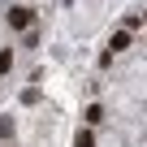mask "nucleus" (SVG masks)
Instances as JSON below:
<instances>
[{
	"label": "nucleus",
	"mask_w": 147,
	"mask_h": 147,
	"mask_svg": "<svg viewBox=\"0 0 147 147\" xmlns=\"http://www.w3.org/2000/svg\"><path fill=\"white\" fill-rule=\"evenodd\" d=\"M74 147H95V134L91 130H78V134H74Z\"/></svg>",
	"instance_id": "obj_3"
},
{
	"label": "nucleus",
	"mask_w": 147,
	"mask_h": 147,
	"mask_svg": "<svg viewBox=\"0 0 147 147\" xmlns=\"http://www.w3.org/2000/svg\"><path fill=\"white\" fill-rule=\"evenodd\" d=\"M130 48V30H117L113 35V48H108V56H117V52H125Z\"/></svg>",
	"instance_id": "obj_2"
},
{
	"label": "nucleus",
	"mask_w": 147,
	"mask_h": 147,
	"mask_svg": "<svg viewBox=\"0 0 147 147\" xmlns=\"http://www.w3.org/2000/svg\"><path fill=\"white\" fill-rule=\"evenodd\" d=\"M9 134H13V121H9V117H0V138H9Z\"/></svg>",
	"instance_id": "obj_5"
},
{
	"label": "nucleus",
	"mask_w": 147,
	"mask_h": 147,
	"mask_svg": "<svg viewBox=\"0 0 147 147\" xmlns=\"http://www.w3.org/2000/svg\"><path fill=\"white\" fill-rule=\"evenodd\" d=\"M30 22H35V13H30V9H22V5H18V9H9V26H13V30H22V26H30Z\"/></svg>",
	"instance_id": "obj_1"
},
{
	"label": "nucleus",
	"mask_w": 147,
	"mask_h": 147,
	"mask_svg": "<svg viewBox=\"0 0 147 147\" xmlns=\"http://www.w3.org/2000/svg\"><path fill=\"white\" fill-rule=\"evenodd\" d=\"M13 69V52H0V74H9Z\"/></svg>",
	"instance_id": "obj_4"
}]
</instances>
